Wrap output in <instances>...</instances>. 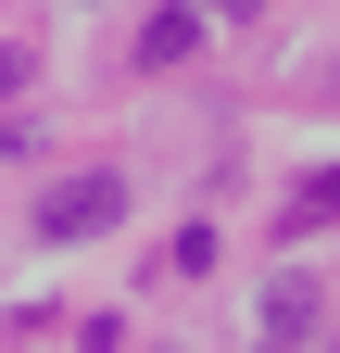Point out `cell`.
<instances>
[{"mask_svg": "<svg viewBox=\"0 0 340 353\" xmlns=\"http://www.w3.org/2000/svg\"><path fill=\"white\" fill-rule=\"evenodd\" d=\"M101 228H126V176H114V164L63 176V190L38 202V240H101Z\"/></svg>", "mask_w": 340, "mask_h": 353, "instance_id": "1", "label": "cell"}, {"mask_svg": "<svg viewBox=\"0 0 340 353\" xmlns=\"http://www.w3.org/2000/svg\"><path fill=\"white\" fill-rule=\"evenodd\" d=\"M215 13H252V0H215Z\"/></svg>", "mask_w": 340, "mask_h": 353, "instance_id": "5", "label": "cell"}, {"mask_svg": "<svg viewBox=\"0 0 340 353\" xmlns=\"http://www.w3.org/2000/svg\"><path fill=\"white\" fill-rule=\"evenodd\" d=\"M265 353H303V341H265Z\"/></svg>", "mask_w": 340, "mask_h": 353, "instance_id": "6", "label": "cell"}, {"mask_svg": "<svg viewBox=\"0 0 340 353\" xmlns=\"http://www.w3.org/2000/svg\"><path fill=\"white\" fill-rule=\"evenodd\" d=\"M189 51H202V13H177V0H164V13L139 26V63L164 76V63H189Z\"/></svg>", "mask_w": 340, "mask_h": 353, "instance_id": "3", "label": "cell"}, {"mask_svg": "<svg viewBox=\"0 0 340 353\" xmlns=\"http://www.w3.org/2000/svg\"><path fill=\"white\" fill-rule=\"evenodd\" d=\"M315 316H328V303H315L303 265H290V278H265V341H315Z\"/></svg>", "mask_w": 340, "mask_h": 353, "instance_id": "2", "label": "cell"}, {"mask_svg": "<svg viewBox=\"0 0 340 353\" xmlns=\"http://www.w3.org/2000/svg\"><path fill=\"white\" fill-rule=\"evenodd\" d=\"M25 76H38V51H25V38H0V101H13Z\"/></svg>", "mask_w": 340, "mask_h": 353, "instance_id": "4", "label": "cell"}]
</instances>
